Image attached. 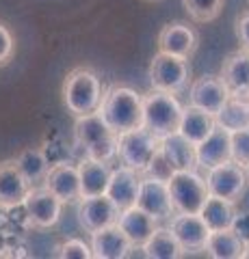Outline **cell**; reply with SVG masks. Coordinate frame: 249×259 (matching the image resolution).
<instances>
[{"mask_svg":"<svg viewBox=\"0 0 249 259\" xmlns=\"http://www.w3.org/2000/svg\"><path fill=\"white\" fill-rule=\"evenodd\" d=\"M98 112L115 134L130 132L143 125V95L126 84H115L102 95Z\"/></svg>","mask_w":249,"mask_h":259,"instance_id":"1","label":"cell"},{"mask_svg":"<svg viewBox=\"0 0 249 259\" xmlns=\"http://www.w3.org/2000/svg\"><path fill=\"white\" fill-rule=\"evenodd\" d=\"M100 76L89 67H76L65 76L61 84V100L72 117L89 115L100 108L102 102Z\"/></svg>","mask_w":249,"mask_h":259,"instance_id":"2","label":"cell"},{"mask_svg":"<svg viewBox=\"0 0 249 259\" xmlns=\"http://www.w3.org/2000/svg\"><path fill=\"white\" fill-rule=\"evenodd\" d=\"M74 139L87 158L111 162L117 156V134L106 125L98 110L74 117Z\"/></svg>","mask_w":249,"mask_h":259,"instance_id":"3","label":"cell"},{"mask_svg":"<svg viewBox=\"0 0 249 259\" xmlns=\"http://www.w3.org/2000/svg\"><path fill=\"white\" fill-rule=\"evenodd\" d=\"M182 119V104L178 97L158 89H152L143 95V127L150 130L156 139H165L167 134L178 132Z\"/></svg>","mask_w":249,"mask_h":259,"instance_id":"4","label":"cell"},{"mask_svg":"<svg viewBox=\"0 0 249 259\" xmlns=\"http://www.w3.org/2000/svg\"><path fill=\"white\" fill-rule=\"evenodd\" d=\"M148 74H150L152 89H158V91H165L171 95H180L191 84V63L189 59H182V56L158 52L150 63Z\"/></svg>","mask_w":249,"mask_h":259,"instance_id":"5","label":"cell"},{"mask_svg":"<svg viewBox=\"0 0 249 259\" xmlns=\"http://www.w3.org/2000/svg\"><path fill=\"white\" fill-rule=\"evenodd\" d=\"M167 190H169L173 212L199 214L208 199L206 180H202L195 171H175L167 182Z\"/></svg>","mask_w":249,"mask_h":259,"instance_id":"6","label":"cell"},{"mask_svg":"<svg viewBox=\"0 0 249 259\" xmlns=\"http://www.w3.org/2000/svg\"><path fill=\"white\" fill-rule=\"evenodd\" d=\"M160 139L146 127H136L130 132L117 134V158L122 160V164L134 168V171H143L148 166L150 158L154 156Z\"/></svg>","mask_w":249,"mask_h":259,"instance_id":"7","label":"cell"},{"mask_svg":"<svg viewBox=\"0 0 249 259\" xmlns=\"http://www.w3.org/2000/svg\"><path fill=\"white\" fill-rule=\"evenodd\" d=\"M247 184H249L247 168H243L240 164H236V162H232V160L223 162V164H219V166L208 168V175H206L208 194L234 201V203L245 194Z\"/></svg>","mask_w":249,"mask_h":259,"instance_id":"8","label":"cell"},{"mask_svg":"<svg viewBox=\"0 0 249 259\" xmlns=\"http://www.w3.org/2000/svg\"><path fill=\"white\" fill-rule=\"evenodd\" d=\"M76 216H78V225L85 233H95L102 227H109L117 223L119 209L117 205L111 201L106 194H95V197H80L76 201Z\"/></svg>","mask_w":249,"mask_h":259,"instance_id":"9","label":"cell"},{"mask_svg":"<svg viewBox=\"0 0 249 259\" xmlns=\"http://www.w3.org/2000/svg\"><path fill=\"white\" fill-rule=\"evenodd\" d=\"M22 205L26 209L28 221L35 227H39V229L54 227L59 223L61 212H63V203L46 186H30V190Z\"/></svg>","mask_w":249,"mask_h":259,"instance_id":"10","label":"cell"},{"mask_svg":"<svg viewBox=\"0 0 249 259\" xmlns=\"http://www.w3.org/2000/svg\"><path fill=\"white\" fill-rule=\"evenodd\" d=\"M197 46H199L197 30L187 22H169L158 32V52L191 59L197 52Z\"/></svg>","mask_w":249,"mask_h":259,"instance_id":"11","label":"cell"},{"mask_svg":"<svg viewBox=\"0 0 249 259\" xmlns=\"http://www.w3.org/2000/svg\"><path fill=\"white\" fill-rule=\"evenodd\" d=\"M228 97H230L228 87L223 84V80L219 76H212V74L197 78L189 89L191 106H197L206 112H210V115H217V112L221 110V106L226 104Z\"/></svg>","mask_w":249,"mask_h":259,"instance_id":"12","label":"cell"},{"mask_svg":"<svg viewBox=\"0 0 249 259\" xmlns=\"http://www.w3.org/2000/svg\"><path fill=\"white\" fill-rule=\"evenodd\" d=\"M54 197H57L63 205L65 203H76L83 197L80 194V175H78V166L61 162L48 168L44 184Z\"/></svg>","mask_w":249,"mask_h":259,"instance_id":"13","label":"cell"},{"mask_svg":"<svg viewBox=\"0 0 249 259\" xmlns=\"http://www.w3.org/2000/svg\"><path fill=\"white\" fill-rule=\"evenodd\" d=\"M134 205H139L143 212L154 216L156 221L171 218L173 205H171V199H169V190H167V182H158V180H152V177L143 175Z\"/></svg>","mask_w":249,"mask_h":259,"instance_id":"14","label":"cell"},{"mask_svg":"<svg viewBox=\"0 0 249 259\" xmlns=\"http://www.w3.org/2000/svg\"><path fill=\"white\" fill-rule=\"evenodd\" d=\"M139 186H141V173L134 168L119 164L113 168L111 180L106 186V197L117 205V209L122 212L126 207H132L136 203V194H139Z\"/></svg>","mask_w":249,"mask_h":259,"instance_id":"15","label":"cell"},{"mask_svg":"<svg viewBox=\"0 0 249 259\" xmlns=\"http://www.w3.org/2000/svg\"><path fill=\"white\" fill-rule=\"evenodd\" d=\"M169 229L184 250H202L206 244L208 233H210V229H208V225L204 223L202 216L189 214V212H175V216L171 218Z\"/></svg>","mask_w":249,"mask_h":259,"instance_id":"16","label":"cell"},{"mask_svg":"<svg viewBox=\"0 0 249 259\" xmlns=\"http://www.w3.org/2000/svg\"><path fill=\"white\" fill-rule=\"evenodd\" d=\"M195 153H197V166L206 168V171L232 160L230 130L221 127V125H215L212 132L208 134L202 143L195 145Z\"/></svg>","mask_w":249,"mask_h":259,"instance_id":"17","label":"cell"},{"mask_svg":"<svg viewBox=\"0 0 249 259\" xmlns=\"http://www.w3.org/2000/svg\"><path fill=\"white\" fill-rule=\"evenodd\" d=\"M28 190H30V184L18 171L13 158L0 162V207L9 209L15 205H22Z\"/></svg>","mask_w":249,"mask_h":259,"instance_id":"18","label":"cell"},{"mask_svg":"<svg viewBox=\"0 0 249 259\" xmlns=\"http://www.w3.org/2000/svg\"><path fill=\"white\" fill-rule=\"evenodd\" d=\"M156 218L150 216L148 212H143L139 205L126 207L117 216V227L126 233V238L130 240V244L143 246L148 242V238L156 231Z\"/></svg>","mask_w":249,"mask_h":259,"instance_id":"19","label":"cell"},{"mask_svg":"<svg viewBox=\"0 0 249 259\" xmlns=\"http://www.w3.org/2000/svg\"><path fill=\"white\" fill-rule=\"evenodd\" d=\"M130 246V240L117 227V223L102 227V229L91 233V253L98 259H122L126 257Z\"/></svg>","mask_w":249,"mask_h":259,"instance_id":"20","label":"cell"},{"mask_svg":"<svg viewBox=\"0 0 249 259\" xmlns=\"http://www.w3.org/2000/svg\"><path fill=\"white\" fill-rule=\"evenodd\" d=\"M219 78L228 87L230 95H249V50L232 52L221 65Z\"/></svg>","mask_w":249,"mask_h":259,"instance_id":"21","label":"cell"},{"mask_svg":"<svg viewBox=\"0 0 249 259\" xmlns=\"http://www.w3.org/2000/svg\"><path fill=\"white\" fill-rule=\"evenodd\" d=\"M113 173L111 162L104 160H93V158H83L78 164V175H80V194L83 197H95V194H104L106 186Z\"/></svg>","mask_w":249,"mask_h":259,"instance_id":"22","label":"cell"},{"mask_svg":"<svg viewBox=\"0 0 249 259\" xmlns=\"http://www.w3.org/2000/svg\"><path fill=\"white\" fill-rule=\"evenodd\" d=\"M160 149L169 158L175 171H195L197 168V153L195 145L184 139L180 132H171L165 139H160Z\"/></svg>","mask_w":249,"mask_h":259,"instance_id":"23","label":"cell"},{"mask_svg":"<svg viewBox=\"0 0 249 259\" xmlns=\"http://www.w3.org/2000/svg\"><path fill=\"white\" fill-rule=\"evenodd\" d=\"M215 125H217L215 115L189 104L187 108H182V119H180L178 132L184 136V139H189L193 145H197L212 132Z\"/></svg>","mask_w":249,"mask_h":259,"instance_id":"24","label":"cell"},{"mask_svg":"<svg viewBox=\"0 0 249 259\" xmlns=\"http://www.w3.org/2000/svg\"><path fill=\"white\" fill-rule=\"evenodd\" d=\"M204 250L215 259H243L247 246L232 229H217L208 233Z\"/></svg>","mask_w":249,"mask_h":259,"instance_id":"25","label":"cell"},{"mask_svg":"<svg viewBox=\"0 0 249 259\" xmlns=\"http://www.w3.org/2000/svg\"><path fill=\"white\" fill-rule=\"evenodd\" d=\"M217 125L230 130H243L249 127V95H230L221 110L215 115Z\"/></svg>","mask_w":249,"mask_h":259,"instance_id":"26","label":"cell"},{"mask_svg":"<svg viewBox=\"0 0 249 259\" xmlns=\"http://www.w3.org/2000/svg\"><path fill=\"white\" fill-rule=\"evenodd\" d=\"M13 162H15V166H18V171L24 175V180H26L30 186L44 184L46 173H48V168H50L44 149H37V147L22 149L18 156L13 158Z\"/></svg>","mask_w":249,"mask_h":259,"instance_id":"27","label":"cell"},{"mask_svg":"<svg viewBox=\"0 0 249 259\" xmlns=\"http://www.w3.org/2000/svg\"><path fill=\"white\" fill-rule=\"evenodd\" d=\"M143 250L150 259H178L184 255V248L175 240L169 227H156V231L143 244Z\"/></svg>","mask_w":249,"mask_h":259,"instance_id":"28","label":"cell"},{"mask_svg":"<svg viewBox=\"0 0 249 259\" xmlns=\"http://www.w3.org/2000/svg\"><path fill=\"white\" fill-rule=\"evenodd\" d=\"M234 214H236L234 201H228V199H221V197H212V194H208L206 203L202 205V209H199V216L204 218V223L208 225V229H210V231L230 229Z\"/></svg>","mask_w":249,"mask_h":259,"instance_id":"29","label":"cell"},{"mask_svg":"<svg viewBox=\"0 0 249 259\" xmlns=\"http://www.w3.org/2000/svg\"><path fill=\"white\" fill-rule=\"evenodd\" d=\"M226 0H182V7L187 15L197 24L215 22L223 11Z\"/></svg>","mask_w":249,"mask_h":259,"instance_id":"30","label":"cell"},{"mask_svg":"<svg viewBox=\"0 0 249 259\" xmlns=\"http://www.w3.org/2000/svg\"><path fill=\"white\" fill-rule=\"evenodd\" d=\"M146 177H152V180H158V182H169V177L175 173V168L173 164L169 162V158L165 156V151L160 149V143H158V147L154 151V156L150 158L148 162V166L141 171Z\"/></svg>","mask_w":249,"mask_h":259,"instance_id":"31","label":"cell"},{"mask_svg":"<svg viewBox=\"0 0 249 259\" xmlns=\"http://www.w3.org/2000/svg\"><path fill=\"white\" fill-rule=\"evenodd\" d=\"M230 147H232V162L247 168L249 166V127L230 132Z\"/></svg>","mask_w":249,"mask_h":259,"instance_id":"32","label":"cell"},{"mask_svg":"<svg viewBox=\"0 0 249 259\" xmlns=\"http://www.w3.org/2000/svg\"><path fill=\"white\" fill-rule=\"evenodd\" d=\"M59 257H63V259H89V257H93L91 244H85L83 240L72 238L65 242V244L59 246Z\"/></svg>","mask_w":249,"mask_h":259,"instance_id":"33","label":"cell"},{"mask_svg":"<svg viewBox=\"0 0 249 259\" xmlns=\"http://www.w3.org/2000/svg\"><path fill=\"white\" fill-rule=\"evenodd\" d=\"M15 54V39L11 35L9 26L0 22V67H7Z\"/></svg>","mask_w":249,"mask_h":259,"instance_id":"34","label":"cell"},{"mask_svg":"<svg viewBox=\"0 0 249 259\" xmlns=\"http://www.w3.org/2000/svg\"><path fill=\"white\" fill-rule=\"evenodd\" d=\"M230 229L240 238L245 246H249V212H236L234 218H232Z\"/></svg>","mask_w":249,"mask_h":259,"instance_id":"35","label":"cell"},{"mask_svg":"<svg viewBox=\"0 0 249 259\" xmlns=\"http://www.w3.org/2000/svg\"><path fill=\"white\" fill-rule=\"evenodd\" d=\"M236 39L240 41V48L249 50V11L240 13L236 18Z\"/></svg>","mask_w":249,"mask_h":259,"instance_id":"36","label":"cell"},{"mask_svg":"<svg viewBox=\"0 0 249 259\" xmlns=\"http://www.w3.org/2000/svg\"><path fill=\"white\" fill-rule=\"evenodd\" d=\"M146 3H150V5H158V3H163V0H146Z\"/></svg>","mask_w":249,"mask_h":259,"instance_id":"37","label":"cell"},{"mask_svg":"<svg viewBox=\"0 0 249 259\" xmlns=\"http://www.w3.org/2000/svg\"><path fill=\"white\" fill-rule=\"evenodd\" d=\"M243 257H249V246H247V250H245V255Z\"/></svg>","mask_w":249,"mask_h":259,"instance_id":"38","label":"cell"},{"mask_svg":"<svg viewBox=\"0 0 249 259\" xmlns=\"http://www.w3.org/2000/svg\"><path fill=\"white\" fill-rule=\"evenodd\" d=\"M247 175H249V166H247Z\"/></svg>","mask_w":249,"mask_h":259,"instance_id":"39","label":"cell"}]
</instances>
